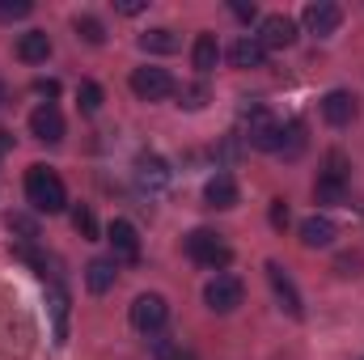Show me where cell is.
<instances>
[{"label":"cell","instance_id":"cell-13","mask_svg":"<svg viewBox=\"0 0 364 360\" xmlns=\"http://www.w3.org/2000/svg\"><path fill=\"white\" fill-rule=\"evenodd\" d=\"M106 242H110V250H114V263H119V259H123V263H136V259H140V233H136L132 221H110Z\"/></svg>","mask_w":364,"mask_h":360},{"label":"cell","instance_id":"cell-30","mask_svg":"<svg viewBox=\"0 0 364 360\" xmlns=\"http://www.w3.org/2000/svg\"><path fill=\"white\" fill-rule=\"evenodd\" d=\"M30 13H34L30 0H0V21H21V17H30Z\"/></svg>","mask_w":364,"mask_h":360},{"label":"cell","instance_id":"cell-29","mask_svg":"<svg viewBox=\"0 0 364 360\" xmlns=\"http://www.w3.org/2000/svg\"><path fill=\"white\" fill-rule=\"evenodd\" d=\"M203 102H208V85H203V81L178 90V106H186V110H203Z\"/></svg>","mask_w":364,"mask_h":360},{"label":"cell","instance_id":"cell-15","mask_svg":"<svg viewBox=\"0 0 364 360\" xmlns=\"http://www.w3.org/2000/svg\"><path fill=\"white\" fill-rule=\"evenodd\" d=\"M314 195H318V203H348V179H343V162L339 157H331V170L318 179Z\"/></svg>","mask_w":364,"mask_h":360},{"label":"cell","instance_id":"cell-32","mask_svg":"<svg viewBox=\"0 0 364 360\" xmlns=\"http://www.w3.org/2000/svg\"><path fill=\"white\" fill-rule=\"evenodd\" d=\"M144 9H149V0H114V13H123V17H136Z\"/></svg>","mask_w":364,"mask_h":360},{"label":"cell","instance_id":"cell-19","mask_svg":"<svg viewBox=\"0 0 364 360\" xmlns=\"http://www.w3.org/2000/svg\"><path fill=\"white\" fill-rule=\"evenodd\" d=\"M17 60H21V64H47V60H51V38H47V30H26V34L17 38Z\"/></svg>","mask_w":364,"mask_h":360},{"label":"cell","instance_id":"cell-20","mask_svg":"<svg viewBox=\"0 0 364 360\" xmlns=\"http://www.w3.org/2000/svg\"><path fill=\"white\" fill-rule=\"evenodd\" d=\"M229 60H233V68H263V64H267V47H263L255 34H242V38L229 47Z\"/></svg>","mask_w":364,"mask_h":360},{"label":"cell","instance_id":"cell-21","mask_svg":"<svg viewBox=\"0 0 364 360\" xmlns=\"http://www.w3.org/2000/svg\"><path fill=\"white\" fill-rule=\"evenodd\" d=\"M191 64H195L199 77L216 73V64H220V43H216V34H199V38H195V47H191Z\"/></svg>","mask_w":364,"mask_h":360},{"label":"cell","instance_id":"cell-1","mask_svg":"<svg viewBox=\"0 0 364 360\" xmlns=\"http://www.w3.org/2000/svg\"><path fill=\"white\" fill-rule=\"evenodd\" d=\"M34 352V318L17 301H0V356L26 360Z\"/></svg>","mask_w":364,"mask_h":360},{"label":"cell","instance_id":"cell-2","mask_svg":"<svg viewBox=\"0 0 364 360\" xmlns=\"http://www.w3.org/2000/svg\"><path fill=\"white\" fill-rule=\"evenodd\" d=\"M26 199H30L34 212H47V216L64 212V208H68L64 179H60L51 166H30V170H26Z\"/></svg>","mask_w":364,"mask_h":360},{"label":"cell","instance_id":"cell-9","mask_svg":"<svg viewBox=\"0 0 364 360\" xmlns=\"http://www.w3.org/2000/svg\"><path fill=\"white\" fill-rule=\"evenodd\" d=\"M301 21H305V30H309V34L326 38V34H335V30L343 26V9H339V4H331V0H309V4L301 9Z\"/></svg>","mask_w":364,"mask_h":360},{"label":"cell","instance_id":"cell-4","mask_svg":"<svg viewBox=\"0 0 364 360\" xmlns=\"http://www.w3.org/2000/svg\"><path fill=\"white\" fill-rule=\"evenodd\" d=\"M279 132L284 123L275 119L267 106H242V140L259 153H275L279 149Z\"/></svg>","mask_w":364,"mask_h":360},{"label":"cell","instance_id":"cell-7","mask_svg":"<svg viewBox=\"0 0 364 360\" xmlns=\"http://www.w3.org/2000/svg\"><path fill=\"white\" fill-rule=\"evenodd\" d=\"M132 93L140 102H166L170 93H178V85H174V77L166 68L144 64V68H132Z\"/></svg>","mask_w":364,"mask_h":360},{"label":"cell","instance_id":"cell-11","mask_svg":"<svg viewBox=\"0 0 364 360\" xmlns=\"http://www.w3.org/2000/svg\"><path fill=\"white\" fill-rule=\"evenodd\" d=\"M267 51H284V47H292L296 43V21L288 17V13H267L263 21H259V34H255Z\"/></svg>","mask_w":364,"mask_h":360},{"label":"cell","instance_id":"cell-16","mask_svg":"<svg viewBox=\"0 0 364 360\" xmlns=\"http://www.w3.org/2000/svg\"><path fill=\"white\" fill-rule=\"evenodd\" d=\"M322 119H326L331 127H348V123L356 119V97L348 90H331L322 97Z\"/></svg>","mask_w":364,"mask_h":360},{"label":"cell","instance_id":"cell-36","mask_svg":"<svg viewBox=\"0 0 364 360\" xmlns=\"http://www.w3.org/2000/svg\"><path fill=\"white\" fill-rule=\"evenodd\" d=\"M4 102H9V90H4V81H0V106H4Z\"/></svg>","mask_w":364,"mask_h":360},{"label":"cell","instance_id":"cell-18","mask_svg":"<svg viewBox=\"0 0 364 360\" xmlns=\"http://www.w3.org/2000/svg\"><path fill=\"white\" fill-rule=\"evenodd\" d=\"M203 203L208 208H216V212H225V208H237V182H233V174H212L208 179V186H203Z\"/></svg>","mask_w":364,"mask_h":360},{"label":"cell","instance_id":"cell-3","mask_svg":"<svg viewBox=\"0 0 364 360\" xmlns=\"http://www.w3.org/2000/svg\"><path fill=\"white\" fill-rule=\"evenodd\" d=\"M182 250H186V259L191 263H199V268H229V259H233V250H229V242L216 233V229H191L186 238H182Z\"/></svg>","mask_w":364,"mask_h":360},{"label":"cell","instance_id":"cell-24","mask_svg":"<svg viewBox=\"0 0 364 360\" xmlns=\"http://www.w3.org/2000/svg\"><path fill=\"white\" fill-rule=\"evenodd\" d=\"M73 30H77V38H85L90 47H102V43H106V26H102L93 13H77V17H73Z\"/></svg>","mask_w":364,"mask_h":360},{"label":"cell","instance_id":"cell-31","mask_svg":"<svg viewBox=\"0 0 364 360\" xmlns=\"http://www.w3.org/2000/svg\"><path fill=\"white\" fill-rule=\"evenodd\" d=\"M73 225H77L81 238H97V221H93L90 208H73Z\"/></svg>","mask_w":364,"mask_h":360},{"label":"cell","instance_id":"cell-17","mask_svg":"<svg viewBox=\"0 0 364 360\" xmlns=\"http://www.w3.org/2000/svg\"><path fill=\"white\" fill-rule=\"evenodd\" d=\"M335 238H339L335 221H326V216H305V221H301V246L326 250V246H335Z\"/></svg>","mask_w":364,"mask_h":360},{"label":"cell","instance_id":"cell-8","mask_svg":"<svg viewBox=\"0 0 364 360\" xmlns=\"http://www.w3.org/2000/svg\"><path fill=\"white\" fill-rule=\"evenodd\" d=\"M132 179H136V191L140 195H161L166 186H170V166L157 157V153H140L136 157V170H132Z\"/></svg>","mask_w":364,"mask_h":360},{"label":"cell","instance_id":"cell-12","mask_svg":"<svg viewBox=\"0 0 364 360\" xmlns=\"http://www.w3.org/2000/svg\"><path fill=\"white\" fill-rule=\"evenodd\" d=\"M267 280H272V292H275V301H279V309H284L288 318H305V301H301L292 275L279 268V263H267Z\"/></svg>","mask_w":364,"mask_h":360},{"label":"cell","instance_id":"cell-6","mask_svg":"<svg viewBox=\"0 0 364 360\" xmlns=\"http://www.w3.org/2000/svg\"><path fill=\"white\" fill-rule=\"evenodd\" d=\"M242 297H246V288H242V280L229 275V271H216V275L208 280V288H203V301H208L212 314H233V309L242 305Z\"/></svg>","mask_w":364,"mask_h":360},{"label":"cell","instance_id":"cell-14","mask_svg":"<svg viewBox=\"0 0 364 360\" xmlns=\"http://www.w3.org/2000/svg\"><path fill=\"white\" fill-rule=\"evenodd\" d=\"M47 309H51V335L55 344H64L68 339V288L55 275L47 280Z\"/></svg>","mask_w":364,"mask_h":360},{"label":"cell","instance_id":"cell-10","mask_svg":"<svg viewBox=\"0 0 364 360\" xmlns=\"http://www.w3.org/2000/svg\"><path fill=\"white\" fill-rule=\"evenodd\" d=\"M64 132H68V127H64V115H60L55 102H43V106L30 110V136H34V140H43V144H60Z\"/></svg>","mask_w":364,"mask_h":360},{"label":"cell","instance_id":"cell-33","mask_svg":"<svg viewBox=\"0 0 364 360\" xmlns=\"http://www.w3.org/2000/svg\"><path fill=\"white\" fill-rule=\"evenodd\" d=\"M335 268H339V275H356V271H360V255H343Z\"/></svg>","mask_w":364,"mask_h":360},{"label":"cell","instance_id":"cell-25","mask_svg":"<svg viewBox=\"0 0 364 360\" xmlns=\"http://www.w3.org/2000/svg\"><path fill=\"white\" fill-rule=\"evenodd\" d=\"M140 47L153 55H170V51H178V34L174 30H149V34H140Z\"/></svg>","mask_w":364,"mask_h":360},{"label":"cell","instance_id":"cell-22","mask_svg":"<svg viewBox=\"0 0 364 360\" xmlns=\"http://www.w3.org/2000/svg\"><path fill=\"white\" fill-rule=\"evenodd\" d=\"M284 162H296L301 153H305V123L301 119H292V123H284V132H279V149H275Z\"/></svg>","mask_w":364,"mask_h":360},{"label":"cell","instance_id":"cell-5","mask_svg":"<svg viewBox=\"0 0 364 360\" xmlns=\"http://www.w3.org/2000/svg\"><path fill=\"white\" fill-rule=\"evenodd\" d=\"M170 322V305H166V297H157V292H140L136 301H132V327L140 331V335H161V327Z\"/></svg>","mask_w":364,"mask_h":360},{"label":"cell","instance_id":"cell-34","mask_svg":"<svg viewBox=\"0 0 364 360\" xmlns=\"http://www.w3.org/2000/svg\"><path fill=\"white\" fill-rule=\"evenodd\" d=\"M272 225H275V229H284V225H288V208H284V199H272Z\"/></svg>","mask_w":364,"mask_h":360},{"label":"cell","instance_id":"cell-28","mask_svg":"<svg viewBox=\"0 0 364 360\" xmlns=\"http://www.w3.org/2000/svg\"><path fill=\"white\" fill-rule=\"evenodd\" d=\"M77 106H81L85 115H97V110H102V85L81 81V90H77Z\"/></svg>","mask_w":364,"mask_h":360},{"label":"cell","instance_id":"cell-35","mask_svg":"<svg viewBox=\"0 0 364 360\" xmlns=\"http://www.w3.org/2000/svg\"><path fill=\"white\" fill-rule=\"evenodd\" d=\"M229 9H233V17H242V21H250V17H259V9H255V4H242V0H233Z\"/></svg>","mask_w":364,"mask_h":360},{"label":"cell","instance_id":"cell-27","mask_svg":"<svg viewBox=\"0 0 364 360\" xmlns=\"http://www.w3.org/2000/svg\"><path fill=\"white\" fill-rule=\"evenodd\" d=\"M153 360H186L174 335H153Z\"/></svg>","mask_w":364,"mask_h":360},{"label":"cell","instance_id":"cell-26","mask_svg":"<svg viewBox=\"0 0 364 360\" xmlns=\"http://www.w3.org/2000/svg\"><path fill=\"white\" fill-rule=\"evenodd\" d=\"M9 233H17V242H21V246H30V242L38 238V225H34V216L13 212V216H9Z\"/></svg>","mask_w":364,"mask_h":360},{"label":"cell","instance_id":"cell-23","mask_svg":"<svg viewBox=\"0 0 364 360\" xmlns=\"http://www.w3.org/2000/svg\"><path fill=\"white\" fill-rule=\"evenodd\" d=\"M114 275H119V263L114 259H93L90 268H85V284H90V292H110L114 288Z\"/></svg>","mask_w":364,"mask_h":360}]
</instances>
